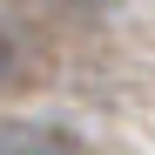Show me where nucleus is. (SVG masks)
Wrapping results in <instances>:
<instances>
[{"instance_id":"obj_2","label":"nucleus","mask_w":155,"mask_h":155,"mask_svg":"<svg viewBox=\"0 0 155 155\" xmlns=\"http://www.w3.org/2000/svg\"><path fill=\"white\" fill-rule=\"evenodd\" d=\"M68 7H74V14H88V20H94V14H115V7H121V0H68Z\"/></svg>"},{"instance_id":"obj_1","label":"nucleus","mask_w":155,"mask_h":155,"mask_svg":"<svg viewBox=\"0 0 155 155\" xmlns=\"http://www.w3.org/2000/svg\"><path fill=\"white\" fill-rule=\"evenodd\" d=\"M0 155H88V148L74 142L68 128H54V121H7Z\"/></svg>"}]
</instances>
